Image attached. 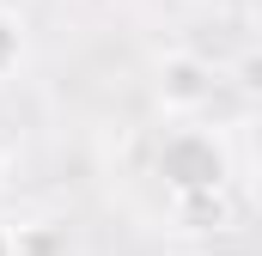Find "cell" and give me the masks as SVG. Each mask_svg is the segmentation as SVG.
<instances>
[{"label":"cell","instance_id":"obj_5","mask_svg":"<svg viewBox=\"0 0 262 256\" xmlns=\"http://www.w3.org/2000/svg\"><path fill=\"white\" fill-rule=\"evenodd\" d=\"M177 220H195L189 232H207V220L220 226V220H226V195H195V201H177Z\"/></svg>","mask_w":262,"mask_h":256},{"label":"cell","instance_id":"obj_9","mask_svg":"<svg viewBox=\"0 0 262 256\" xmlns=\"http://www.w3.org/2000/svg\"><path fill=\"white\" fill-rule=\"evenodd\" d=\"M6 165H12V146H6V134H0V183H6Z\"/></svg>","mask_w":262,"mask_h":256},{"label":"cell","instance_id":"obj_1","mask_svg":"<svg viewBox=\"0 0 262 256\" xmlns=\"http://www.w3.org/2000/svg\"><path fill=\"white\" fill-rule=\"evenodd\" d=\"M152 171H159V183L171 189V201L226 195V183H232V146H226L220 128L177 122V128H165V140H159V153H152Z\"/></svg>","mask_w":262,"mask_h":256},{"label":"cell","instance_id":"obj_2","mask_svg":"<svg viewBox=\"0 0 262 256\" xmlns=\"http://www.w3.org/2000/svg\"><path fill=\"white\" fill-rule=\"evenodd\" d=\"M213 92H220V73H213L207 55H195V49L159 55V67H152V104H159L165 116L189 122V116H201V110L213 104Z\"/></svg>","mask_w":262,"mask_h":256},{"label":"cell","instance_id":"obj_7","mask_svg":"<svg viewBox=\"0 0 262 256\" xmlns=\"http://www.w3.org/2000/svg\"><path fill=\"white\" fill-rule=\"evenodd\" d=\"M250 214L262 220V159H256V171H250Z\"/></svg>","mask_w":262,"mask_h":256},{"label":"cell","instance_id":"obj_6","mask_svg":"<svg viewBox=\"0 0 262 256\" xmlns=\"http://www.w3.org/2000/svg\"><path fill=\"white\" fill-rule=\"evenodd\" d=\"M232 79H238L250 98H262V49H244V55H238V67H232Z\"/></svg>","mask_w":262,"mask_h":256},{"label":"cell","instance_id":"obj_4","mask_svg":"<svg viewBox=\"0 0 262 256\" xmlns=\"http://www.w3.org/2000/svg\"><path fill=\"white\" fill-rule=\"evenodd\" d=\"M25 49H31V37H25V18L12 12V6H0V86L25 67Z\"/></svg>","mask_w":262,"mask_h":256},{"label":"cell","instance_id":"obj_8","mask_svg":"<svg viewBox=\"0 0 262 256\" xmlns=\"http://www.w3.org/2000/svg\"><path fill=\"white\" fill-rule=\"evenodd\" d=\"M0 256H12V220H0Z\"/></svg>","mask_w":262,"mask_h":256},{"label":"cell","instance_id":"obj_3","mask_svg":"<svg viewBox=\"0 0 262 256\" xmlns=\"http://www.w3.org/2000/svg\"><path fill=\"white\" fill-rule=\"evenodd\" d=\"M12 256H67V232L55 220H12Z\"/></svg>","mask_w":262,"mask_h":256}]
</instances>
